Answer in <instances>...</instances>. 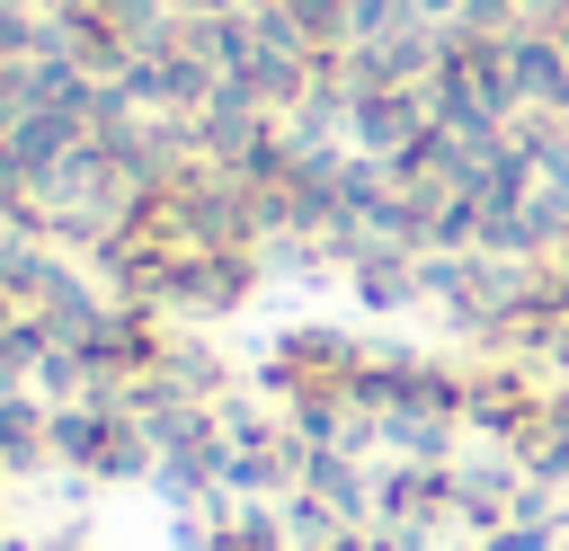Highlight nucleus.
Instances as JSON below:
<instances>
[{
  "instance_id": "f03ea898",
  "label": "nucleus",
  "mask_w": 569,
  "mask_h": 551,
  "mask_svg": "<svg viewBox=\"0 0 569 551\" xmlns=\"http://www.w3.org/2000/svg\"><path fill=\"white\" fill-rule=\"evenodd\" d=\"M507 80H516L525 116H569V44L551 27H516L507 36Z\"/></svg>"
},
{
  "instance_id": "423d86ee",
  "label": "nucleus",
  "mask_w": 569,
  "mask_h": 551,
  "mask_svg": "<svg viewBox=\"0 0 569 551\" xmlns=\"http://www.w3.org/2000/svg\"><path fill=\"white\" fill-rule=\"evenodd\" d=\"M0 533H9V480H0Z\"/></svg>"
},
{
  "instance_id": "0eeeda50",
  "label": "nucleus",
  "mask_w": 569,
  "mask_h": 551,
  "mask_svg": "<svg viewBox=\"0 0 569 551\" xmlns=\"http://www.w3.org/2000/svg\"><path fill=\"white\" fill-rule=\"evenodd\" d=\"M471 551H480V542H471Z\"/></svg>"
},
{
  "instance_id": "39448f33",
  "label": "nucleus",
  "mask_w": 569,
  "mask_h": 551,
  "mask_svg": "<svg viewBox=\"0 0 569 551\" xmlns=\"http://www.w3.org/2000/svg\"><path fill=\"white\" fill-rule=\"evenodd\" d=\"M0 551H44V542H27V533H0Z\"/></svg>"
},
{
  "instance_id": "f257e3e1",
  "label": "nucleus",
  "mask_w": 569,
  "mask_h": 551,
  "mask_svg": "<svg viewBox=\"0 0 569 551\" xmlns=\"http://www.w3.org/2000/svg\"><path fill=\"white\" fill-rule=\"evenodd\" d=\"M427 124H436L427 89H365V98H347V151H365V160H400Z\"/></svg>"
},
{
  "instance_id": "7ed1b4c3",
  "label": "nucleus",
  "mask_w": 569,
  "mask_h": 551,
  "mask_svg": "<svg viewBox=\"0 0 569 551\" xmlns=\"http://www.w3.org/2000/svg\"><path fill=\"white\" fill-rule=\"evenodd\" d=\"M9 62H44V9L27 0H0V71Z\"/></svg>"
},
{
  "instance_id": "20e7f679",
  "label": "nucleus",
  "mask_w": 569,
  "mask_h": 551,
  "mask_svg": "<svg viewBox=\"0 0 569 551\" xmlns=\"http://www.w3.org/2000/svg\"><path fill=\"white\" fill-rule=\"evenodd\" d=\"M569 533L560 524H525V515H507L498 533H480V551H560Z\"/></svg>"
}]
</instances>
